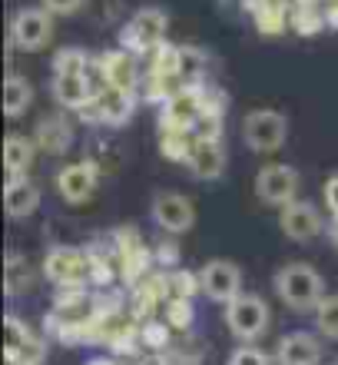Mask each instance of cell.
<instances>
[{"mask_svg":"<svg viewBox=\"0 0 338 365\" xmlns=\"http://www.w3.org/2000/svg\"><path fill=\"white\" fill-rule=\"evenodd\" d=\"M275 296L289 309H319L325 299V282H322L319 269L309 262H289L275 272Z\"/></svg>","mask_w":338,"mask_h":365,"instance_id":"cell-1","label":"cell"},{"mask_svg":"<svg viewBox=\"0 0 338 365\" xmlns=\"http://www.w3.org/2000/svg\"><path fill=\"white\" fill-rule=\"evenodd\" d=\"M269 306L262 302L259 296H249V292H239V296L226 302V326L236 339L242 342H255L259 336H265L269 329Z\"/></svg>","mask_w":338,"mask_h":365,"instance_id":"cell-2","label":"cell"},{"mask_svg":"<svg viewBox=\"0 0 338 365\" xmlns=\"http://www.w3.org/2000/svg\"><path fill=\"white\" fill-rule=\"evenodd\" d=\"M289 136V123L279 110H252L242 123V140L255 153H275Z\"/></svg>","mask_w":338,"mask_h":365,"instance_id":"cell-3","label":"cell"},{"mask_svg":"<svg viewBox=\"0 0 338 365\" xmlns=\"http://www.w3.org/2000/svg\"><path fill=\"white\" fill-rule=\"evenodd\" d=\"M53 37V14L47 7H23L10 20V43L20 50H43Z\"/></svg>","mask_w":338,"mask_h":365,"instance_id":"cell-4","label":"cell"},{"mask_svg":"<svg viewBox=\"0 0 338 365\" xmlns=\"http://www.w3.org/2000/svg\"><path fill=\"white\" fill-rule=\"evenodd\" d=\"M255 196L265 206H289L299 196V170H292L285 163H269L262 166L255 176Z\"/></svg>","mask_w":338,"mask_h":365,"instance_id":"cell-5","label":"cell"},{"mask_svg":"<svg viewBox=\"0 0 338 365\" xmlns=\"http://www.w3.org/2000/svg\"><path fill=\"white\" fill-rule=\"evenodd\" d=\"M166 27H169V20H166L163 10H156V7L139 10L123 27V47L133 50V53L159 50L166 43Z\"/></svg>","mask_w":338,"mask_h":365,"instance_id":"cell-6","label":"cell"},{"mask_svg":"<svg viewBox=\"0 0 338 365\" xmlns=\"http://www.w3.org/2000/svg\"><path fill=\"white\" fill-rule=\"evenodd\" d=\"M199 289L203 296L216 302H232L242 292V269L229 259H213L199 269Z\"/></svg>","mask_w":338,"mask_h":365,"instance_id":"cell-7","label":"cell"},{"mask_svg":"<svg viewBox=\"0 0 338 365\" xmlns=\"http://www.w3.org/2000/svg\"><path fill=\"white\" fill-rule=\"evenodd\" d=\"M279 226L292 242H312L325 230V220H322V212L315 210L312 202L295 200V202H289V206H282Z\"/></svg>","mask_w":338,"mask_h":365,"instance_id":"cell-8","label":"cell"},{"mask_svg":"<svg viewBox=\"0 0 338 365\" xmlns=\"http://www.w3.org/2000/svg\"><path fill=\"white\" fill-rule=\"evenodd\" d=\"M206 113V100L196 87H183L163 106V130H193L196 120Z\"/></svg>","mask_w":338,"mask_h":365,"instance_id":"cell-9","label":"cell"},{"mask_svg":"<svg viewBox=\"0 0 338 365\" xmlns=\"http://www.w3.org/2000/svg\"><path fill=\"white\" fill-rule=\"evenodd\" d=\"M153 220L166 232H186V230H193L196 210L183 192H159L153 202Z\"/></svg>","mask_w":338,"mask_h":365,"instance_id":"cell-10","label":"cell"},{"mask_svg":"<svg viewBox=\"0 0 338 365\" xmlns=\"http://www.w3.org/2000/svg\"><path fill=\"white\" fill-rule=\"evenodd\" d=\"M90 272V259L80 250H70V246H60L47 256L43 262V276L57 286H70V282H80V279Z\"/></svg>","mask_w":338,"mask_h":365,"instance_id":"cell-11","label":"cell"},{"mask_svg":"<svg viewBox=\"0 0 338 365\" xmlns=\"http://www.w3.org/2000/svg\"><path fill=\"white\" fill-rule=\"evenodd\" d=\"M97 166L83 160V163H67L57 173V190L67 202H83L90 200V192L97 190Z\"/></svg>","mask_w":338,"mask_h":365,"instance_id":"cell-12","label":"cell"},{"mask_svg":"<svg viewBox=\"0 0 338 365\" xmlns=\"http://www.w3.org/2000/svg\"><path fill=\"white\" fill-rule=\"evenodd\" d=\"M93 110H97V116L103 120V123L110 126H123L130 116H133V106H136V96L133 90H123V87H110V83H103V90H97V96H93Z\"/></svg>","mask_w":338,"mask_h":365,"instance_id":"cell-13","label":"cell"},{"mask_svg":"<svg viewBox=\"0 0 338 365\" xmlns=\"http://www.w3.org/2000/svg\"><path fill=\"white\" fill-rule=\"evenodd\" d=\"M186 163L199 180H216L226 170V146L219 143V136H196Z\"/></svg>","mask_w":338,"mask_h":365,"instance_id":"cell-14","label":"cell"},{"mask_svg":"<svg viewBox=\"0 0 338 365\" xmlns=\"http://www.w3.org/2000/svg\"><path fill=\"white\" fill-rule=\"evenodd\" d=\"M37 206H40V190L27 176H10L4 182V210H7L10 220H27Z\"/></svg>","mask_w":338,"mask_h":365,"instance_id":"cell-15","label":"cell"},{"mask_svg":"<svg viewBox=\"0 0 338 365\" xmlns=\"http://www.w3.org/2000/svg\"><path fill=\"white\" fill-rule=\"evenodd\" d=\"M275 362L279 365H319L322 362V346L305 332H292V336L279 339L275 346Z\"/></svg>","mask_w":338,"mask_h":365,"instance_id":"cell-16","label":"cell"},{"mask_svg":"<svg viewBox=\"0 0 338 365\" xmlns=\"http://www.w3.org/2000/svg\"><path fill=\"white\" fill-rule=\"evenodd\" d=\"M4 336H7V349H4V356H20L27 365H37L43 359V346H40L30 326H23L17 316H7V329H4Z\"/></svg>","mask_w":338,"mask_h":365,"instance_id":"cell-17","label":"cell"},{"mask_svg":"<svg viewBox=\"0 0 338 365\" xmlns=\"http://www.w3.org/2000/svg\"><path fill=\"white\" fill-rule=\"evenodd\" d=\"M100 73H103V83L110 87H123V90H133L136 87V60H133V50H110L100 57Z\"/></svg>","mask_w":338,"mask_h":365,"instance_id":"cell-18","label":"cell"},{"mask_svg":"<svg viewBox=\"0 0 338 365\" xmlns=\"http://www.w3.org/2000/svg\"><path fill=\"white\" fill-rule=\"evenodd\" d=\"M53 96L70 110H80L93 103L97 90H90L87 73H53Z\"/></svg>","mask_w":338,"mask_h":365,"instance_id":"cell-19","label":"cell"},{"mask_svg":"<svg viewBox=\"0 0 338 365\" xmlns=\"http://www.w3.org/2000/svg\"><path fill=\"white\" fill-rule=\"evenodd\" d=\"M33 146H37V140L20 136V133H10L4 140V170H7V180L10 176H27L30 163H33Z\"/></svg>","mask_w":338,"mask_h":365,"instance_id":"cell-20","label":"cell"},{"mask_svg":"<svg viewBox=\"0 0 338 365\" xmlns=\"http://www.w3.org/2000/svg\"><path fill=\"white\" fill-rule=\"evenodd\" d=\"M30 100H33L30 80L17 77V73H7V80H4V113H7V120H17L30 106Z\"/></svg>","mask_w":338,"mask_h":365,"instance_id":"cell-21","label":"cell"},{"mask_svg":"<svg viewBox=\"0 0 338 365\" xmlns=\"http://www.w3.org/2000/svg\"><path fill=\"white\" fill-rule=\"evenodd\" d=\"M47 153H63L70 146V126L60 120V116H53V120H43V123L37 126V136H33Z\"/></svg>","mask_w":338,"mask_h":365,"instance_id":"cell-22","label":"cell"},{"mask_svg":"<svg viewBox=\"0 0 338 365\" xmlns=\"http://www.w3.org/2000/svg\"><path fill=\"white\" fill-rule=\"evenodd\" d=\"M176 73L186 87H196V80L206 73V50L199 47H179V60H176Z\"/></svg>","mask_w":338,"mask_h":365,"instance_id":"cell-23","label":"cell"},{"mask_svg":"<svg viewBox=\"0 0 338 365\" xmlns=\"http://www.w3.org/2000/svg\"><path fill=\"white\" fill-rule=\"evenodd\" d=\"M315 326L322 336L338 339V296H325L315 309Z\"/></svg>","mask_w":338,"mask_h":365,"instance_id":"cell-24","label":"cell"},{"mask_svg":"<svg viewBox=\"0 0 338 365\" xmlns=\"http://www.w3.org/2000/svg\"><path fill=\"white\" fill-rule=\"evenodd\" d=\"M10 296H17L23 286H30V266L27 259H20L17 252H7V279H4Z\"/></svg>","mask_w":338,"mask_h":365,"instance_id":"cell-25","label":"cell"},{"mask_svg":"<svg viewBox=\"0 0 338 365\" xmlns=\"http://www.w3.org/2000/svg\"><path fill=\"white\" fill-rule=\"evenodd\" d=\"M53 73H87V53L80 47H63L53 60Z\"/></svg>","mask_w":338,"mask_h":365,"instance_id":"cell-26","label":"cell"},{"mask_svg":"<svg viewBox=\"0 0 338 365\" xmlns=\"http://www.w3.org/2000/svg\"><path fill=\"white\" fill-rule=\"evenodd\" d=\"M229 365H272V359L255 346H242L229 356Z\"/></svg>","mask_w":338,"mask_h":365,"instance_id":"cell-27","label":"cell"},{"mask_svg":"<svg viewBox=\"0 0 338 365\" xmlns=\"http://www.w3.org/2000/svg\"><path fill=\"white\" fill-rule=\"evenodd\" d=\"M40 7H47L57 17H67V14H77L83 7V0H40Z\"/></svg>","mask_w":338,"mask_h":365,"instance_id":"cell-28","label":"cell"},{"mask_svg":"<svg viewBox=\"0 0 338 365\" xmlns=\"http://www.w3.org/2000/svg\"><path fill=\"white\" fill-rule=\"evenodd\" d=\"M325 206L338 216V176H332V180L325 182Z\"/></svg>","mask_w":338,"mask_h":365,"instance_id":"cell-29","label":"cell"},{"mask_svg":"<svg viewBox=\"0 0 338 365\" xmlns=\"http://www.w3.org/2000/svg\"><path fill=\"white\" fill-rule=\"evenodd\" d=\"M329 236H332V242H335V246H338V216L329 222Z\"/></svg>","mask_w":338,"mask_h":365,"instance_id":"cell-30","label":"cell"},{"mask_svg":"<svg viewBox=\"0 0 338 365\" xmlns=\"http://www.w3.org/2000/svg\"><path fill=\"white\" fill-rule=\"evenodd\" d=\"M4 365H27L20 356H4Z\"/></svg>","mask_w":338,"mask_h":365,"instance_id":"cell-31","label":"cell"},{"mask_svg":"<svg viewBox=\"0 0 338 365\" xmlns=\"http://www.w3.org/2000/svg\"><path fill=\"white\" fill-rule=\"evenodd\" d=\"M335 365H338V362H335Z\"/></svg>","mask_w":338,"mask_h":365,"instance_id":"cell-32","label":"cell"}]
</instances>
